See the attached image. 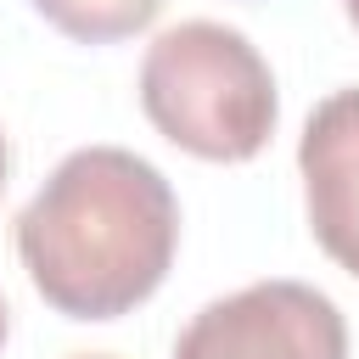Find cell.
Masks as SVG:
<instances>
[{
    "label": "cell",
    "mask_w": 359,
    "mask_h": 359,
    "mask_svg": "<svg viewBox=\"0 0 359 359\" xmlns=\"http://www.w3.org/2000/svg\"><path fill=\"white\" fill-rule=\"evenodd\" d=\"M180 196L129 146H79L17 213V258L67 320L135 314L174 269Z\"/></svg>",
    "instance_id": "obj_1"
},
{
    "label": "cell",
    "mask_w": 359,
    "mask_h": 359,
    "mask_svg": "<svg viewBox=\"0 0 359 359\" xmlns=\"http://www.w3.org/2000/svg\"><path fill=\"white\" fill-rule=\"evenodd\" d=\"M140 112L168 146L202 163H252L280 123V90L241 28L191 17L146 45Z\"/></svg>",
    "instance_id": "obj_2"
},
{
    "label": "cell",
    "mask_w": 359,
    "mask_h": 359,
    "mask_svg": "<svg viewBox=\"0 0 359 359\" xmlns=\"http://www.w3.org/2000/svg\"><path fill=\"white\" fill-rule=\"evenodd\" d=\"M174 359H348V320L309 280H252L202 303Z\"/></svg>",
    "instance_id": "obj_3"
},
{
    "label": "cell",
    "mask_w": 359,
    "mask_h": 359,
    "mask_svg": "<svg viewBox=\"0 0 359 359\" xmlns=\"http://www.w3.org/2000/svg\"><path fill=\"white\" fill-rule=\"evenodd\" d=\"M297 174L320 252L359 280V84L331 90L309 112L297 140Z\"/></svg>",
    "instance_id": "obj_4"
},
{
    "label": "cell",
    "mask_w": 359,
    "mask_h": 359,
    "mask_svg": "<svg viewBox=\"0 0 359 359\" xmlns=\"http://www.w3.org/2000/svg\"><path fill=\"white\" fill-rule=\"evenodd\" d=\"M163 6L168 0H34V11L79 45H118L140 28H151Z\"/></svg>",
    "instance_id": "obj_5"
},
{
    "label": "cell",
    "mask_w": 359,
    "mask_h": 359,
    "mask_svg": "<svg viewBox=\"0 0 359 359\" xmlns=\"http://www.w3.org/2000/svg\"><path fill=\"white\" fill-rule=\"evenodd\" d=\"M6 174H11V146H6V135H0V191H6Z\"/></svg>",
    "instance_id": "obj_6"
},
{
    "label": "cell",
    "mask_w": 359,
    "mask_h": 359,
    "mask_svg": "<svg viewBox=\"0 0 359 359\" xmlns=\"http://www.w3.org/2000/svg\"><path fill=\"white\" fill-rule=\"evenodd\" d=\"M6 331H11V320H6V297H0V348H6Z\"/></svg>",
    "instance_id": "obj_7"
},
{
    "label": "cell",
    "mask_w": 359,
    "mask_h": 359,
    "mask_svg": "<svg viewBox=\"0 0 359 359\" xmlns=\"http://www.w3.org/2000/svg\"><path fill=\"white\" fill-rule=\"evenodd\" d=\"M342 11H348V22L359 28V0H342Z\"/></svg>",
    "instance_id": "obj_8"
},
{
    "label": "cell",
    "mask_w": 359,
    "mask_h": 359,
    "mask_svg": "<svg viewBox=\"0 0 359 359\" xmlns=\"http://www.w3.org/2000/svg\"><path fill=\"white\" fill-rule=\"evenodd\" d=\"M73 359H112V353H73Z\"/></svg>",
    "instance_id": "obj_9"
}]
</instances>
